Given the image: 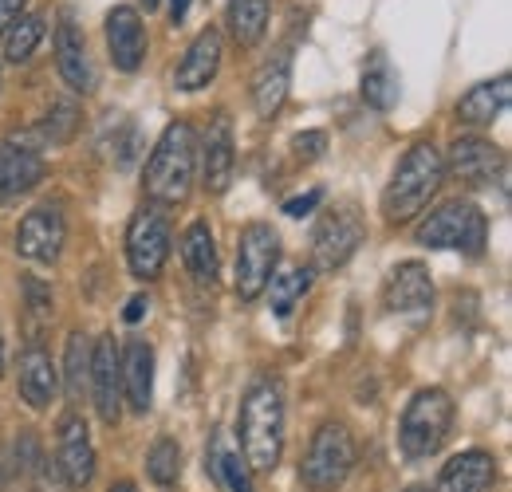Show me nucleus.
Instances as JSON below:
<instances>
[{"mask_svg":"<svg viewBox=\"0 0 512 492\" xmlns=\"http://www.w3.org/2000/svg\"><path fill=\"white\" fill-rule=\"evenodd\" d=\"M64 241H67V225H64V213L56 205H36L16 225V252L24 260L56 264L60 252H64Z\"/></svg>","mask_w":512,"mask_h":492,"instance_id":"10","label":"nucleus"},{"mask_svg":"<svg viewBox=\"0 0 512 492\" xmlns=\"http://www.w3.org/2000/svg\"><path fill=\"white\" fill-rule=\"evenodd\" d=\"M8 477H12V461H8V453L0 449V489L8 485Z\"/></svg>","mask_w":512,"mask_h":492,"instance_id":"38","label":"nucleus"},{"mask_svg":"<svg viewBox=\"0 0 512 492\" xmlns=\"http://www.w3.org/2000/svg\"><path fill=\"white\" fill-rule=\"evenodd\" d=\"M111 492H138V489H134L130 481H119V485H111Z\"/></svg>","mask_w":512,"mask_h":492,"instance_id":"39","label":"nucleus"},{"mask_svg":"<svg viewBox=\"0 0 512 492\" xmlns=\"http://www.w3.org/2000/svg\"><path fill=\"white\" fill-rule=\"evenodd\" d=\"M363 233L367 229H363V217H359L355 205L327 209L323 221L316 225V233H312V264H316V272L343 268L355 256V248L363 245Z\"/></svg>","mask_w":512,"mask_h":492,"instance_id":"9","label":"nucleus"},{"mask_svg":"<svg viewBox=\"0 0 512 492\" xmlns=\"http://www.w3.org/2000/svg\"><path fill=\"white\" fill-rule=\"evenodd\" d=\"M107 48H111V60L119 71H138L146 60V28L130 4H119L107 12Z\"/></svg>","mask_w":512,"mask_h":492,"instance_id":"16","label":"nucleus"},{"mask_svg":"<svg viewBox=\"0 0 512 492\" xmlns=\"http://www.w3.org/2000/svg\"><path fill=\"white\" fill-rule=\"evenodd\" d=\"M56 67H60V79L71 91H79V95L95 91V67L87 56V40H83V32L75 28L71 16H64L60 28H56Z\"/></svg>","mask_w":512,"mask_h":492,"instance_id":"17","label":"nucleus"},{"mask_svg":"<svg viewBox=\"0 0 512 492\" xmlns=\"http://www.w3.org/2000/svg\"><path fill=\"white\" fill-rule=\"evenodd\" d=\"M276 260H280L276 229L264 221L245 225L241 241H237V296L241 300H260V292L268 288V280L276 272Z\"/></svg>","mask_w":512,"mask_h":492,"instance_id":"8","label":"nucleus"},{"mask_svg":"<svg viewBox=\"0 0 512 492\" xmlns=\"http://www.w3.org/2000/svg\"><path fill=\"white\" fill-rule=\"evenodd\" d=\"M355 469V441L351 430L343 422H323L312 445H308V457L300 465V481L312 492H335L347 473Z\"/></svg>","mask_w":512,"mask_h":492,"instance_id":"5","label":"nucleus"},{"mask_svg":"<svg viewBox=\"0 0 512 492\" xmlns=\"http://www.w3.org/2000/svg\"><path fill=\"white\" fill-rule=\"evenodd\" d=\"M446 182V166H442V154L430 146V142H414L406 150V158L398 162L394 178L383 189V213L390 225H402L410 217H418L434 193Z\"/></svg>","mask_w":512,"mask_h":492,"instance_id":"2","label":"nucleus"},{"mask_svg":"<svg viewBox=\"0 0 512 492\" xmlns=\"http://www.w3.org/2000/svg\"><path fill=\"white\" fill-rule=\"evenodd\" d=\"M485 213L469 201H449L442 209H434L422 225H418V245L426 248H453L465 256H481L485 252Z\"/></svg>","mask_w":512,"mask_h":492,"instance_id":"6","label":"nucleus"},{"mask_svg":"<svg viewBox=\"0 0 512 492\" xmlns=\"http://www.w3.org/2000/svg\"><path fill=\"white\" fill-rule=\"evenodd\" d=\"M268 284H272V292H268L272 304H268V308L284 319V315H292V308L308 296V288H312V272H308V268H284V272H276Z\"/></svg>","mask_w":512,"mask_h":492,"instance_id":"29","label":"nucleus"},{"mask_svg":"<svg viewBox=\"0 0 512 492\" xmlns=\"http://www.w3.org/2000/svg\"><path fill=\"white\" fill-rule=\"evenodd\" d=\"M146 308H150V300H146V296H134V300H130V308L123 311V319H127V323H138V319L146 315Z\"/></svg>","mask_w":512,"mask_h":492,"instance_id":"36","label":"nucleus"},{"mask_svg":"<svg viewBox=\"0 0 512 492\" xmlns=\"http://www.w3.org/2000/svg\"><path fill=\"white\" fill-rule=\"evenodd\" d=\"M213 469L221 473V481L229 485V492H253V477H249V465L241 461V453L233 449H213Z\"/></svg>","mask_w":512,"mask_h":492,"instance_id":"32","label":"nucleus"},{"mask_svg":"<svg viewBox=\"0 0 512 492\" xmlns=\"http://www.w3.org/2000/svg\"><path fill=\"white\" fill-rule=\"evenodd\" d=\"M497 481V461L485 449H465L442 465L434 492H489Z\"/></svg>","mask_w":512,"mask_h":492,"instance_id":"19","label":"nucleus"},{"mask_svg":"<svg viewBox=\"0 0 512 492\" xmlns=\"http://www.w3.org/2000/svg\"><path fill=\"white\" fill-rule=\"evenodd\" d=\"M410 492H434V489H410Z\"/></svg>","mask_w":512,"mask_h":492,"instance_id":"42","label":"nucleus"},{"mask_svg":"<svg viewBox=\"0 0 512 492\" xmlns=\"http://www.w3.org/2000/svg\"><path fill=\"white\" fill-rule=\"evenodd\" d=\"M320 201H323V189H308L304 197H292V201L284 205V213H288V217H304V213H312Z\"/></svg>","mask_w":512,"mask_h":492,"instance_id":"34","label":"nucleus"},{"mask_svg":"<svg viewBox=\"0 0 512 492\" xmlns=\"http://www.w3.org/2000/svg\"><path fill=\"white\" fill-rule=\"evenodd\" d=\"M241 449L245 465L272 473L284 453V390L276 378H256L241 398Z\"/></svg>","mask_w":512,"mask_h":492,"instance_id":"1","label":"nucleus"},{"mask_svg":"<svg viewBox=\"0 0 512 492\" xmlns=\"http://www.w3.org/2000/svg\"><path fill=\"white\" fill-rule=\"evenodd\" d=\"M193 174H197V138H193L190 123L166 126V134L158 138L146 174H142V189L150 201L158 205H182L193 189Z\"/></svg>","mask_w":512,"mask_h":492,"instance_id":"3","label":"nucleus"},{"mask_svg":"<svg viewBox=\"0 0 512 492\" xmlns=\"http://www.w3.org/2000/svg\"><path fill=\"white\" fill-rule=\"evenodd\" d=\"M288 83H292V52H276L272 60H264V67L253 79V99L260 119H272L284 99H288Z\"/></svg>","mask_w":512,"mask_h":492,"instance_id":"24","label":"nucleus"},{"mask_svg":"<svg viewBox=\"0 0 512 492\" xmlns=\"http://www.w3.org/2000/svg\"><path fill=\"white\" fill-rule=\"evenodd\" d=\"M91 398L95 410L107 426H115L123 418V367H119V347L111 335H99L91 343Z\"/></svg>","mask_w":512,"mask_h":492,"instance_id":"11","label":"nucleus"},{"mask_svg":"<svg viewBox=\"0 0 512 492\" xmlns=\"http://www.w3.org/2000/svg\"><path fill=\"white\" fill-rule=\"evenodd\" d=\"M154 4H158V0H146V8H154Z\"/></svg>","mask_w":512,"mask_h":492,"instance_id":"41","label":"nucleus"},{"mask_svg":"<svg viewBox=\"0 0 512 492\" xmlns=\"http://www.w3.org/2000/svg\"><path fill=\"white\" fill-rule=\"evenodd\" d=\"M170 241H174V229H170V217L162 209H138L130 217L127 229V264L138 280H154L162 276L166 260H170Z\"/></svg>","mask_w":512,"mask_h":492,"instance_id":"7","label":"nucleus"},{"mask_svg":"<svg viewBox=\"0 0 512 492\" xmlns=\"http://www.w3.org/2000/svg\"><path fill=\"white\" fill-rule=\"evenodd\" d=\"M64 378H67V398H71V402L83 398V386H87V378H91V343H87L79 331L67 339Z\"/></svg>","mask_w":512,"mask_h":492,"instance_id":"31","label":"nucleus"},{"mask_svg":"<svg viewBox=\"0 0 512 492\" xmlns=\"http://www.w3.org/2000/svg\"><path fill=\"white\" fill-rule=\"evenodd\" d=\"M20 12H24V0H0V36H4V28H8Z\"/></svg>","mask_w":512,"mask_h":492,"instance_id":"35","label":"nucleus"},{"mask_svg":"<svg viewBox=\"0 0 512 492\" xmlns=\"http://www.w3.org/2000/svg\"><path fill=\"white\" fill-rule=\"evenodd\" d=\"M449 174L465 185H489L505 174V154L485 138H457L449 146V158L442 162Z\"/></svg>","mask_w":512,"mask_h":492,"instance_id":"14","label":"nucleus"},{"mask_svg":"<svg viewBox=\"0 0 512 492\" xmlns=\"http://www.w3.org/2000/svg\"><path fill=\"white\" fill-rule=\"evenodd\" d=\"M0 374H4V339H0Z\"/></svg>","mask_w":512,"mask_h":492,"instance_id":"40","label":"nucleus"},{"mask_svg":"<svg viewBox=\"0 0 512 492\" xmlns=\"http://www.w3.org/2000/svg\"><path fill=\"white\" fill-rule=\"evenodd\" d=\"M323 146H327V134H323V130H304V134L292 138V150H296V158H304V162H316L323 154Z\"/></svg>","mask_w":512,"mask_h":492,"instance_id":"33","label":"nucleus"},{"mask_svg":"<svg viewBox=\"0 0 512 492\" xmlns=\"http://www.w3.org/2000/svg\"><path fill=\"white\" fill-rule=\"evenodd\" d=\"M40 178H44V158L32 146L0 142V205L28 193Z\"/></svg>","mask_w":512,"mask_h":492,"instance_id":"22","label":"nucleus"},{"mask_svg":"<svg viewBox=\"0 0 512 492\" xmlns=\"http://www.w3.org/2000/svg\"><path fill=\"white\" fill-rule=\"evenodd\" d=\"M509 99H512L509 75L485 79V83L469 87V91L457 99V119L469 126H493L505 111H509Z\"/></svg>","mask_w":512,"mask_h":492,"instance_id":"20","label":"nucleus"},{"mask_svg":"<svg viewBox=\"0 0 512 492\" xmlns=\"http://www.w3.org/2000/svg\"><path fill=\"white\" fill-rule=\"evenodd\" d=\"M119 367H123V394L127 402L146 414L150 398H154V347L146 339H130L127 347L119 351Z\"/></svg>","mask_w":512,"mask_h":492,"instance_id":"21","label":"nucleus"},{"mask_svg":"<svg viewBox=\"0 0 512 492\" xmlns=\"http://www.w3.org/2000/svg\"><path fill=\"white\" fill-rule=\"evenodd\" d=\"M453 398H449L442 386H426L418 390L406 410H402V422H398V445L410 461H426L434 457L442 445L449 441V430H453Z\"/></svg>","mask_w":512,"mask_h":492,"instance_id":"4","label":"nucleus"},{"mask_svg":"<svg viewBox=\"0 0 512 492\" xmlns=\"http://www.w3.org/2000/svg\"><path fill=\"white\" fill-rule=\"evenodd\" d=\"M363 99L375 111H390L398 103V71L390 67L386 52H371V60L363 67Z\"/></svg>","mask_w":512,"mask_h":492,"instance_id":"27","label":"nucleus"},{"mask_svg":"<svg viewBox=\"0 0 512 492\" xmlns=\"http://www.w3.org/2000/svg\"><path fill=\"white\" fill-rule=\"evenodd\" d=\"M56 465L64 473L67 489H87L91 477H95V445H91V433L87 422L79 414H67L56 433Z\"/></svg>","mask_w":512,"mask_h":492,"instance_id":"13","label":"nucleus"},{"mask_svg":"<svg viewBox=\"0 0 512 492\" xmlns=\"http://www.w3.org/2000/svg\"><path fill=\"white\" fill-rule=\"evenodd\" d=\"M182 260L190 268L197 284H213L217 280V245H213V229L209 221H193L182 233Z\"/></svg>","mask_w":512,"mask_h":492,"instance_id":"25","label":"nucleus"},{"mask_svg":"<svg viewBox=\"0 0 512 492\" xmlns=\"http://www.w3.org/2000/svg\"><path fill=\"white\" fill-rule=\"evenodd\" d=\"M190 4L193 0H170V20H174V24H182V20H186V12H190Z\"/></svg>","mask_w":512,"mask_h":492,"instance_id":"37","label":"nucleus"},{"mask_svg":"<svg viewBox=\"0 0 512 492\" xmlns=\"http://www.w3.org/2000/svg\"><path fill=\"white\" fill-rule=\"evenodd\" d=\"M40 40H44V20L32 16V12H20V16L4 28V36H0V44H4V60L8 63L32 60V52L40 48Z\"/></svg>","mask_w":512,"mask_h":492,"instance_id":"28","label":"nucleus"},{"mask_svg":"<svg viewBox=\"0 0 512 492\" xmlns=\"http://www.w3.org/2000/svg\"><path fill=\"white\" fill-rule=\"evenodd\" d=\"M268 8H272V0H229V32L241 48H256L264 40Z\"/></svg>","mask_w":512,"mask_h":492,"instance_id":"26","label":"nucleus"},{"mask_svg":"<svg viewBox=\"0 0 512 492\" xmlns=\"http://www.w3.org/2000/svg\"><path fill=\"white\" fill-rule=\"evenodd\" d=\"M386 308L398 315H426L434 308V280L418 260H406L386 276Z\"/></svg>","mask_w":512,"mask_h":492,"instance_id":"15","label":"nucleus"},{"mask_svg":"<svg viewBox=\"0 0 512 492\" xmlns=\"http://www.w3.org/2000/svg\"><path fill=\"white\" fill-rule=\"evenodd\" d=\"M217 67H221V32L217 28H205L190 44L186 60L178 63L174 87L178 91H201V87H209L217 79Z\"/></svg>","mask_w":512,"mask_h":492,"instance_id":"23","label":"nucleus"},{"mask_svg":"<svg viewBox=\"0 0 512 492\" xmlns=\"http://www.w3.org/2000/svg\"><path fill=\"white\" fill-rule=\"evenodd\" d=\"M146 477L162 489H170L182 477V445L174 437H158L146 453Z\"/></svg>","mask_w":512,"mask_h":492,"instance_id":"30","label":"nucleus"},{"mask_svg":"<svg viewBox=\"0 0 512 492\" xmlns=\"http://www.w3.org/2000/svg\"><path fill=\"white\" fill-rule=\"evenodd\" d=\"M233 166H237V142H233V119L225 111H217L205 126V142H201V182L209 193H225L233 182Z\"/></svg>","mask_w":512,"mask_h":492,"instance_id":"12","label":"nucleus"},{"mask_svg":"<svg viewBox=\"0 0 512 492\" xmlns=\"http://www.w3.org/2000/svg\"><path fill=\"white\" fill-rule=\"evenodd\" d=\"M60 386V370L52 363V355L44 347H28L20 355V370H16V390L24 398V406L32 410H48Z\"/></svg>","mask_w":512,"mask_h":492,"instance_id":"18","label":"nucleus"}]
</instances>
